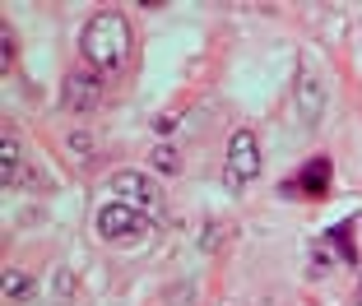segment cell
I'll return each mask as SVG.
<instances>
[{"label":"cell","instance_id":"5","mask_svg":"<svg viewBox=\"0 0 362 306\" xmlns=\"http://www.w3.org/2000/svg\"><path fill=\"white\" fill-rule=\"evenodd\" d=\"M325 181H330V163L325 158H316V163H307V172H302L298 181H288V195H302V190H311V195H320L325 190Z\"/></svg>","mask_w":362,"mask_h":306},{"label":"cell","instance_id":"10","mask_svg":"<svg viewBox=\"0 0 362 306\" xmlns=\"http://www.w3.org/2000/svg\"><path fill=\"white\" fill-rule=\"evenodd\" d=\"M153 167H158V172H177V167H181V158H177V148L158 144V148H153Z\"/></svg>","mask_w":362,"mask_h":306},{"label":"cell","instance_id":"9","mask_svg":"<svg viewBox=\"0 0 362 306\" xmlns=\"http://www.w3.org/2000/svg\"><path fill=\"white\" fill-rule=\"evenodd\" d=\"M33 293V274H19V269H5V297L19 302V297Z\"/></svg>","mask_w":362,"mask_h":306},{"label":"cell","instance_id":"8","mask_svg":"<svg viewBox=\"0 0 362 306\" xmlns=\"http://www.w3.org/2000/svg\"><path fill=\"white\" fill-rule=\"evenodd\" d=\"M0 186L10 190L19 186V139L5 135V144H0Z\"/></svg>","mask_w":362,"mask_h":306},{"label":"cell","instance_id":"1","mask_svg":"<svg viewBox=\"0 0 362 306\" xmlns=\"http://www.w3.org/2000/svg\"><path fill=\"white\" fill-rule=\"evenodd\" d=\"M79 47H84V61L88 65H98V70H117V65L126 61V52H130V23H126V14H117V10L93 14V19L84 23Z\"/></svg>","mask_w":362,"mask_h":306},{"label":"cell","instance_id":"3","mask_svg":"<svg viewBox=\"0 0 362 306\" xmlns=\"http://www.w3.org/2000/svg\"><path fill=\"white\" fill-rule=\"evenodd\" d=\"M260 177V139L251 130H237L233 144H228V186L242 190Z\"/></svg>","mask_w":362,"mask_h":306},{"label":"cell","instance_id":"7","mask_svg":"<svg viewBox=\"0 0 362 306\" xmlns=\"http://www.w3.org/2000/svg\"><path fill=\"white\" fill-rule=\"evenodd\" d=\"M98 102V84H88L84 74H70V84H65V107L70 112H88Z\"/></svg>","mask_w":362,"mask_h":306},{"label":"cell","instance_id":"2","mask_svg":"<svg viewBox=\"0 0 362 306\" xmlns=\"http://www.w3.org/2000/svg\"><path fill=\"white\" fill-rule=\"evenodd\" d=\"M144 233H149V218L139 209H130V204L112 200V204L98 209V237L103 242H139Z\"/></svg>","mask_w":362,"mask_h":306},{"label":"cell","instance_id":"6","mask_svg":"<svg viewBox=\"0 0 362 306\" xmlns=\"http://www.w3.org/2000/svg\"><path fill=\"white\" fill-rule=\"evenodd\" d=\"M298 102H302V121H316L320 107H325V93H320V84L311 79V70H302V79H298Z\"/></svg>","mask_w":362,"mask_h":306},{"label":"cell","instance_id":"4","mask_svg":"<svg viewBox=\"0 0 362 306\" xmlns=\"http://www.w3.org/2000/svg\"><path fill=\"white\" fill-rule=\"evenodd\" d=\"M112 195H117L121 204H130V209H139L144 218H153V213L163 209L158 186H153L144 172H117V177H112Z\"/></svg>","mask_w":362,"mask_h":306}]
</instances>
